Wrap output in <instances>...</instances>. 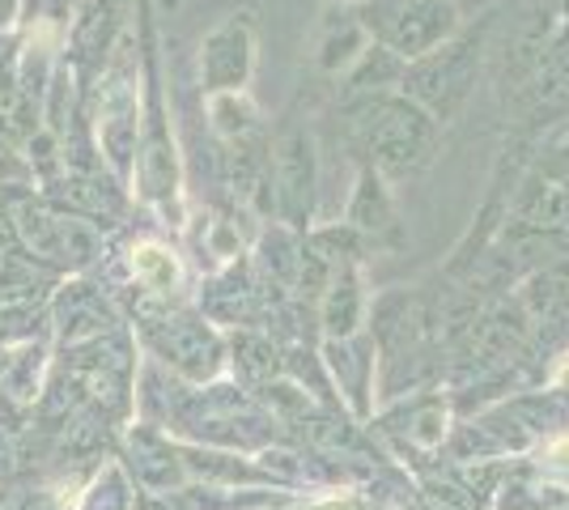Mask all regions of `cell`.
<instances>
[{
	"mask_svg": "<svg viewBox=\"0 0 569 510\" xmlns=\"http://www.w3.org/2000/svg\"><path fill=\"white\" fill-rule=\"evenodd\" d=\"M137 272H141L149 286H158V290H167L170 281L179 277V268L170 260V251H162L158 243H149L137 251Z\"/></svg>",
	"mask_w": 569,
	"mask_h": 510,
	"instance_id": "6da1fadb",
	"label": "cell"
}]
</instances>
